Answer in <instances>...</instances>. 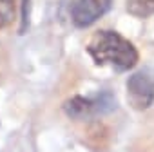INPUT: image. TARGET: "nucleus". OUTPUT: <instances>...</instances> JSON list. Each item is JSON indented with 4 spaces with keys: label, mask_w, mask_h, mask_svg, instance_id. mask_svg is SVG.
Instances as JSON below:
<instances>
[{
    "label": "nucleus",
    "mask_w": 154,
    "mask_h": 152,
    "mask_svg": "<svg viewBox=\"0 0 154 152\" xmlns=\"http://www.w3.org/2000/svg\"><path fill=\"white\" fill-rule=\"evenodd\" d=\"M87 53L91 54L94 63L109 65L116 71H129L140 60V53L134 44L120 33L109 29H102L93 35L87 44Z\"/></svg>",
    "instance_id": "1"
},
{
    "label": "nucleus",
    "mask_w": 154,
    "mask_h": 152,
    "mask_svg": "<svg viewBox=\"0 0 154 152\" xmlns=\"http://www.w3.org/2000/svg\"><path fill=\"white\" fill-rule=\"evenodd\" d=\"M116 107L114 98L109 93L96 94L93 98L85 96H72L63 103V111L72 120H91L100 114H107Z\"/></svg>",
    "instance_id": "2"
},
{
    "label": "nucleus",
    "mask_w": 154,
    "mask_h": 152,
    "mask_svg": "<svg viewBox=\"0 0 154 152\" xmlns=\"http://www.w3.org/2000/svg\"><path fill=\"white\" fill-rule=\"evenodd\" d=\"M127 100L136 111H145L154 103V74L138 71L127 80Z\"/></svg>",
    "instance_id": "3"
},
{
    "label": "nucleus",
    "mask_w": 154,
    "mask_h": 152,
    "mask_svg": "<svg viewBox=\"0 0 154 152\" xmlns=\"http://www.w3.org/2000/svg\"><path fill=\"white\" fill-rule=\"evenodd\" d=\"M111 4L112 0H74L71 6V18L74 26L89 27L111 9Z\"/></svg>",
    "instance_id": "4"
},
{
    "label": "nucleus",
    "mask_w": 154,
    "mask_h": 152,
    "mask_svg": "<svg viewBox=\"0 0 154 152\" xmlns=\"http://www.w3.org/2000/svg\"><path fill=\"white\" fill-rule=\"evenodd\" d=\"M127 11L136 18H149L154 15V0H127Z\"/></svg>",
    "instance_id": "5"
},
{
    "label": "nucleus",
    "mask_w": 154,
    "mask_h": 152,
    "mask_svg": "<svg viewBox=\"0 0 154 152\" xmlns=\"http://www.w3.org/2000/svg\"><path fill=\"white\" fill-rule=\"evenodd\" d=\"M15 13H17L15 0H0V29H6L8 26H11Z\"/></svg>",
    "instance_id": "6"
}]
</instances>
